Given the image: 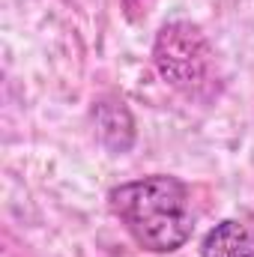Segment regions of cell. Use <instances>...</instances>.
Masks as SVG:
<instances>
[{"instance_id":"cell-1","label":"cell","mask_w":254,"mask_h":257,"mask_svg":"<svg viewBox=\"0 0 254 257\" xmlns=\"http://www.w3.org/2000/svg\"><path fill=\"white\" fill-rule=\"evenodd\" d=\"M108 206L129 236L153 254H171L183 248L194 233L189 186L171 174H150L114 186Z\"/></svg>"},{"instance_id":"cell-2","label":"cell","mask_w":254,"mask_h":257,"mask_svg":"<svg viewBox=\"0 0 254 257\" xmlns=\"http://www.w3.org/2000/svg\"><path fill=\"white\" fill-rule=\"evenodd\" d=\"M153 63L159 75L186 99L206 102L218 93L215 54L209 39L189 21H171L159 30L153 45Z\"/></svg>"},{"instance_id":"cell-3","label":"cell","mask_w":254,"mask_h":257,"mask_svg":"<svg viewBox=\"0 0 254 257\" xmlns=\"http://www.w3.org/2000/svg\"><path fill=\"white\" fill-rule=\"evenodd\" d=\"M200 257H254V218H224L200 239Z\"/></svg>"}]
</instances>
